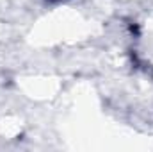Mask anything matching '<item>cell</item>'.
Wrapping results in <instances>:
<instances>
[{"mask_svg": "<svg viewBox=\"0 0 153 152\" xmlns=\"http://www.w3.org/2000/svg\"><path fill=\"white\" fill-rule=\"evenodd\" d=\"M48 2H61V0H48Z\"/></svg>", "mask_w": 153, "mask_h": 152, "instance_id": "obj_1", "label": "cell"}]
</instances>
